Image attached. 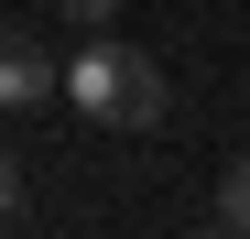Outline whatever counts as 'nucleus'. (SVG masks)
<instances>
[{
	"label": "nucleus",
	"instance_id": "1",
	"mask_svg": "<svg viewBox=\"0 0 250 239\" xmlns=\"http://www.w3.org/2000/svg\"><path fill=\"white\" fill-rule=\"evenodd\" d=\"M55 98H76V109L98 120V131H152V120L174 109V76H163V55L120 44V33L98 22L87 44H76V55L55 65Z\"/></svg>",
	"mask_w": 250,
	"mask_h": 239
},
{
	"label": "nucleus",
	"instance_id": "2",
	"mask_svg": "<svg viewBox=\"0 0 250 239\" xmlns=\"http://www.w3.org/2000/svg\"><path fill=\"white\" fill-rule=\"evenodd\" d=\"M55 98V55L33 33H0V109H44Z\"/></svg>",
	"mask_w": 250,
	"mask_h": 239
},
{
	"label": "nucleus",
	"instance_id": "3",
	"mask_svg": "<svg viewBox=\"0 0 250 239\" xmlns=\"http://www.w3.org/2000/svg\"><path fill=\"white\" fill-rule=\"evenodd\" d=\"M218 228H239V239H250V152L218 174Z\"/></svg>",
	"mask_w": 250,
	"mask_h": 239
},
{
	"label": "nucleus",
	"instance_id": "4",
	"mask_svg": "<svg viewBox=\"0 0 250 239\" xmlns=\"http://www.w3.org/2000/svg\"><path fill=\"white\" fill-rule=\"evenodd\" d=\"M11 207H22V152H0V228H11Z\"/></svg>",
	"mask_w": 250,
	"mask_h": 239
},
{
	"label": "nucleus",
	"instance_id": "5",
	"mask_svg": "<svg viewBox=\"0 0 250 239\" xmlns=\"http://www.w3.org/2000/svg\"><path fill=\"white\" fill-rule=\"evenodd\" d=\"M55 11H65V22H76V33H98V22H109V11H120V0H55Z\"/></svg>",
	"mask_w": 250,
	"mask_h": 239
}]
</instances>
